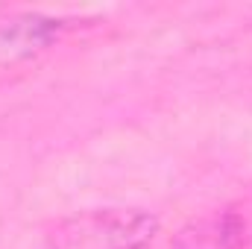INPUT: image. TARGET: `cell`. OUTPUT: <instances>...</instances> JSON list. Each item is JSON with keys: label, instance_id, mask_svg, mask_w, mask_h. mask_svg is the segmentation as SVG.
Wrapping results in <instances>:
<instances>
[{"label": "cell", "instance_id": "cell-1", "mask_svg": "<svg viewBox=\"0 0 252 249\" xmlns=\"http://www.w3.org/2000/svg\"><path fill=\"white\" fill-rule=\"evenodd\" d=\"M158 229V217L144 208H88L56 220L44 235V249H144Z\"/></svg>", "mask_w": 252, "mask_h": 249}, {"label": "cell", "instance_id": "cell-2", "mask_svg": "<svg viewBox=\"0 0 252 249\" xmlns=\"http://www.w3.org/2000/svg\"><path fill=\"white\" fill-rule=\"evenodd\" d=\"M64 30V21L38 12L0 15V67L18 64L41 50H47Z\"/></svg>", "mask_w": 252, "mask_h": 249}, {"label": "cell", "instance_id": "cell-3", "mask_svg": "<svg viewBox=\"0 0 252 249\" xmlns=\"http://www.w3.org/2000/svg\"><path fill=\"white\" fill-rule=\"evenodd\" d=\"M250 238V226L235 211H214L179 229L170 249H241Z\"/></svg>", "mask_w": 252, "mask_h": 249}]
</instances>
